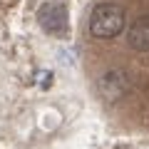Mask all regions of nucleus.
Listing matches in <instances>:
<instances>
[{
    "label": "nucleus",
    "mask_w": 149,
    "mask_h": 149,
    "mask_svg": "<svg viewBox=\"0 0 149 149\" xmlns=\"http://www.w3.org/2000/svg\"><path fill=\"white\" fill-rule=\"evenodd\" d=\"M124 10L114 3L95 5L90 13V32L100 40H112L124 30Z\"/></svg>",
    "instance_id": "obj_1"
},
{
    "label": "nucleus",
    "mask_w": 149,
    "mask_h": 149,
    "mask_svg": "<svg viewBox=\"0 0 149 149\" xmlns=\"http://www.w3.org/2000/svg\"><path fill=\"white\" fill-rule=\"evenodd\" d=\"M127 40L134 50L139 52H149V15L137 17L127 30Z\"/></svg>",
    "instance_id": "obj_3"
},
{
    "label": "nucleus",
    "mask_w": 149,
    "mask_h": 149,
    "mask_svg": "<svg viewBox=\"0 0 149 149\" xmlns=\"http://www.w3.org/2000/svg\"><path fill=\"white\" fill-rule=\"evenodd\" d=\"M37 20L52 35H62L67 30V10H65L62 3H45L37 13Z\"/></svg>",
    "instance_id": "obj_2"
}]
</instances>
